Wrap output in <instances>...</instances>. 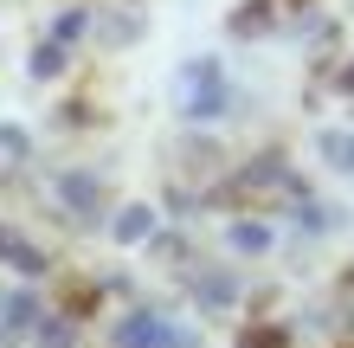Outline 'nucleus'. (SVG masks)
I'll use <instances>...</instances> for the list:
<instances>
[{"instance_id":"423d86ee","label":"nucleus","mask_w":354,"mask_h":348,"mask_svg":"<svg viewBox=\"0 0 354 348\" xmlns=\"http://www.w3.org/2000/svg\"><path fill=\"white\" fill-rule=\"evenodd\" d=\"M322 155L335 161V168H354V136H335V129H328L322 136Z\"/></svg>"},{"instance_id":"39448f33","label":"nucleus","mask_w":354,"mask_h":348,"mask_svg":"<svg viewBox=\"0 0 354 348\" xmlns=\"http://www.w3.org/2000/svg\"><path fill=\"white\" fill-rule=\"evenodd\" d=\"M142 232H149V207H129V213L116 219V239H122V245H136Z\"/></svg>"},{"instance_id":"6e6552de","label":"nucleus","mask_w":354,"mask_h":348,"mask_svg":"<svg viewBox=\"0 0 354 348\" xmlns=\"http://www.w3.org/2000/svg\"><path fill=\"white\" fill-rule=\"evenodd\" d=\"M232 245H239V252H264L270 239H264V226H239V232H232Z\"/></svg>"},{"instance_id":"f257e3e1","label":"nucleus","mask_w":354,"mask_h":348,"mask_svg":"<svg viewBox=\"0 0 354 348\" xmlns=\"http://www.w3.org/2000/svg\"><path fill=\"white\" fill-rule=\"evenodd\" d=\"M219 110H225V77L213 58H200L187 71V116H219Z\"/></svg>"},{"instance_id":"20e7f679","label":"nucleus","mask_w":354,"mask_h":348,"mask_svg":"<svg viewBox=\"0 0 354 348\" xmlns=\"http://www.w3.org/2000/svg\"><path fill=\"white\" fill-rule=\"evenodd\" d=\"M58 194H65L71 207H97V181L91 174H65V181H58Z\"/></svg>"},{"instance_id":"7ed1b4c3","label":"nucleus","mask_w":354,"mask_h":348,"mask_svg":"<svg viewBox=\"0 0 354 348\" xmlns=\"http://www.w3.org/2000/svg\"><path fill=\"white\" fill-rule=\"evenodd\" d=\"M0 258H7V264H19V271H46V258H39V245H26V239H13L7 226H0Z\"/></svg>"},{"instance_id":"f03ea898","label":"nucleus","mask_w":354,"mask_h":348,"mask_svg":"<svg viewBox=\"0 0 354 348\" xmlns=\"http://www.w3.org/2000/svg\"><path fill=\"white\" fill-rule=\"evenodd\" d=\"M116 342H122V348H187V336L161 329L155 316H129V322H122V329H116Z\"/></svg>"},{"instance_id":"1a4fd4ad","label":"nucleus","mask_w":354,"mask_h":348,"mask_svg":"<svg viewBox=\"0 0 354 348\" xmlns=\"http://www.w3.org/2000/svg\"><path fill=\"white\" fill-rule=\"evenodd\" d=\"M77 33H84V13H65V19H58V46H65V39H77Z\"/></svg>"},{"instance_id":"0eeeda50","label":"nucleus","mask_w":354,"mask_h":348,"mask_svg":"<svg viewBox=\"0 0 354 348\" xmlns=\"http://www.w3.org/2000/svg\"><path fill=\"white\" fill-rule=\"evenodd\" d=\"M58 65H65V46H58V39H52V46H39V52H32V71H39V77H52Z\"/></svg>"}]
</instances>
